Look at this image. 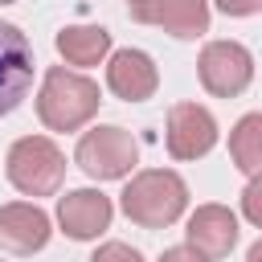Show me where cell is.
Wrapping results in <instances>:
<instances>
[{"mask_svg": "<svg viewBox=\"0 0 262 262\" xmlns=\"http://www.w3.org/2000/svg\"><path fill=\"white\" fill-rule=\"evenodd\" d=\"M98 102L102 94L94 78L66 70V66H49L37 90V119L49 131H78L98 115Z\"/></svg>", "mask_w": 262, "mask_h": 262, "instance_id": "1", "label": "cell"}, {"mask_svg": "<svg viewBox=\"0 0 262 262\" xmlns=\"http://www.w3.org/2000/svg\"><path fill=\"white\" fill-rule=\"evenodd\" d=\"M119 205H123V213L135 225L164 229V225H172V221L184 217V209H188V184L172 168H143V172H135L127 180Z\"/></svg>", "mask_w": 262, "mask_h": 262, "instance_id": "2", "label": "cell"}, {"mask_svg": "<svg viewBox=\"0 0 262 262\" xmlns=\"http://www.w3.org/2000/svg\"><path fill=\"white\" fill-rule=\"evenodd\" d=\"M4 172L8 184L25 196H53L66 180V156L49 135H25L8 147Z\"/></svg>", "mask_w": 262, "mask_h": 262, "instance_id": "3", "label": "cell"}, {"mask_svg": "<svg viewBox=\"0 0 262 262\" xmlns=\"http://www.w3.org/2000/svg\"><path fill=\"white\" fill-rule=\"evenodd\" d=\"M74 160L90 180H123L139 164V143H135L131 131L106 123V127H94L78 139Z\"/></svg>", "mask_w": 262, "mask_h": 262, "instance_id": "4", "label": "cell"}, {"mask_svg": "<svg viewBox=\"0 0 262 262\" xmlns=\"http://www.w3.org/2000/svg\"><path fill=\"white\" fill-rule=\"evenodd\" d=\"M196 74L213 98H237L254 82V53L242 41H209L196 57Z\"/></svg>", "mask_w": 262, "mask_h": 262, "instance_id": "5", "label": "cell"}, {"mask_svg": "<svg viewBox=\"0 0 262 262\" xmlns=\"http://www.w3.org/2000/svg\"><path fill=\"white\" fill-rule=\"evenodd\" d=\"M33 74H37V57H33L29 37L16 25L0 20V119L12 115L29 98Z\"/></svg>", "mask_w": 262, "mask_h": 262, "instance_id": "6", "label": "cell"}, {"mask_svg": "<svg viewBox=\"0 0 262 262\" xmlns=\"http://www.w3.org/2000/svg\"><path fill=\"white\" fill-rule=\"evenodd\" d=\"M168 156L172 160H201L217 147V119L201 102H176L168 111Z\"/></svg>", "mask_w": 262, "mask_h": 262, "instance_id": "7", "label": "cell"}, {"mask_svg": "<svg viewBox=\"0 0 262 262\" xmlns=\"http://www.w3.org/2000/svg\"><path fill=\"white\" fill-rule=\"evenodd\" d=\"M111 217L115 205L98 188H70L66 196H57V225L74 242H94L98 233L111 229Z\"/></svg>", "mask_w": 262, "mask_h": 262, "instance_id": "8", "label": "cell"}, {"mask_svg": "<svg viewBox=\"0 0 262 262\" xmlns=\"http://www.w3.org/2000/svg\"><path fill=\"white\" fill-rule=\"evenodd\" d=\"M106 86L123 102H143L156 94L160 70L151 61V53H143V49H115L106 61Z\"/></svg>", "mask_w": 262, "mask_h": 262, "instance_id": "9", "label": "cell"}, {"mask_svg": "<svg viewBox=\"0 0 262 262\" xmlns=\"http://www.w3.org/2000/svg\"><path fill=\"white\" fill-rule=\"evenodd\" d=\"M184 237L196 254H205L209 262L213 258H225L233 246H237V213H229L225 205H196L188 213V225H184Z\"/></svg>", "mask_w": 262, "mask_h": 262, "instance_id": "10", "label": "cell"}, {"mask_svg": "<svg viewBox=\"0 0 262 262\" xmlns=\"http://www.w3.org/2000/svg\"><path fill=\"white\" fill-rule=\"evenodd\" d=\"M53 225H49V213L33 201H8L0 205V246L16 250V254H37L45 250Z\"/></svg>", "mask_w": 262, "mask_h": 262, "instance_id": "11", "label": "cell"}, {"mask_svg": "<svg viewBox=\"0 0 262 262\" xmlns=\"http://www.w3.org/2000/svg\"><path fill=\"white\" fill-rule=\"evenodd\" d=\"M151 25L180 41H196L209 33V0H156Z\"/></svg>", "mask_w": 262, "mask_h": 262, "instance_id": "12", "label": "cell"}, {"mask_svg": "<svg viewBox=\"0 0 262 262\" xmlns=\"http://www.w3.org/2000/svg\"><path fill=\"white\" fill-rule=\"evenodd\" d=\"M57 53L66 57V66H98L111 53V33L102 25H66L57 33Z\"/></svg>", "mask_w": 262, "mask_h": 262, "instance_id": "13", "label": "cell"}, {"mask_svg": "<svg viewBox=\"0 0 262 262\" xmlns=\"http://www.w3.org/2000/svg\"><path fill=\"white\" fill-rule=\"evenodd\" d=\"M229 156L246 176H258V168H262V115L258 111L242 115L237 127L229 131Z\"/></svg>", "mask_w": 262, "mask_h": 262, "instance_id": "14", "label": "cell"}, {"mask_svg": "<svg viewBox=\"0 0 262 262\" xmlns=\"http://www.w3.org/2000/svg\"><path fill=\"white\" fill-rule=\"evenodd\" d=\"M90 262H143V254L139 250H131L127 242H106V246H98L94 250V258Z\"/></svg>", "mask_w": 262, "mask_h": 262, "instance_id": "15", "label": "cell"}, {"mask_svg": "<svg viewBox=\"0 0 262 262\" xmlns=\"http://www.w3.org/2000/svg\"><path fill=\"white\" fill-rule=\"evenodd\" d=\"M242 209H246V221L250 225H262V180L250 176L246 192H242Z\"/></svg>", "mask_w": 262, "mask_h": 262, "instance_id": "16", "label": "cell"}, {"mask_svg": "<svg viewBox=\"0 0 262 262\" xmlns=\"http://www.w3.org/2000/svg\"><path fill=\"white\" fill-rule=\"evenodd\" d=\"M217 8L225 16H254L262 8V0H217Z\"/></svg>", "mask_w": 262, "mask_h": 262, "instance_id": "17", "label": "cell"}, {"mask_svg": "<svg viewBox=\"0 0 262 262\" xmlns=\"http://www.w3.org/2000/svg\"><path fill=\"white\" fill-rule=\"evenodd\" d=\"M160 262H209L205 254H196L192 246H172V250H164L160 254Z\"/></svg>", "mask_w": 262, "mask_h": 262, "instance_id": "18", "label": "cell"}, {"mask_svg": "<svg viewBox=\"0 0 262 262\" xmlns=\"http://www.w3.org/2000/svg\"><path fill=\"white\" fill-rule=\"evenodd\" d=\"M127 12L139 20V25H151V12H156V0H127Z\"/></svg>", "mask_w": 262, "mask_h": 262, "instance_id": "19", "label": "cell"}, {"mask_svg": "<svg viewBox=\"0 0 262 262\" xmlns=\"http://www.w3.org/2000/svg\"><path fill=\"white\" fill-rule=\"evenodd\" d=\"M246 262H262V242H254V246H250V254H246Z\"/></svg>", "mask_w": 262, "mask_h": 262, "instance_id": "20", "label": "cell"}, {"mask_svg": "<svg viewBox=\"0 0 262 262\" xmlns=\"http://www.w3.org/2000/svg\"><path fill=\"white\" fill-rule=\"evenodd\" d=\"M0 4H12V0H0Z\"/></svg>", "mask_w": 262, "mask_h": 262, "instance_id": "21", "label": "cell"}]
</instances>
